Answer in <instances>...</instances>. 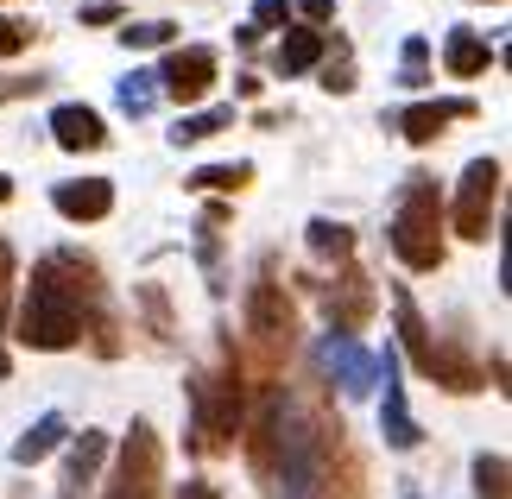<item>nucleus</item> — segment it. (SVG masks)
I'll list each match as a JSON object with an SVG mask.
<instances>
[{"label": "nucleus", "instance_id": "nucleus-11", "mask_svg": "<svg viewBox=\"0 0 512 499\" xmlns=\"http://www.w3.org/2000/svg\"><path fill=\"white\" fill-rule=\"evenodd\" d=\"M456 121H475V102H462V95H449V102H411L405 114H392V133H405L411 146H437Z\"/></svg>", "mask_w": 512, "mask_h": 499}, {"label": "nucleus", "instance_id": "nucleus-36", "mask_svg": "<svg viewBox=\"0 0 512 499\" xmlns=\"http://www.w3.org/2000/svg\"><path fill=\"white\" fill-rule=\"evenodd\" d=\"M411 499H424V493H411Z\"/></svg>", "mask_w": 512, "mask_h": 499}, {"label": "nucleus", "instance_id": "nucleus-23", "mask_svg": "<svg viewBox=\"0 0 512 499\" xmlns=\"http://www.w3.org/2000/svg\"><path fill=\"white\" fill-rule=\"evenodd\" d=\"M323 89L329 95H348L354 89V45H348V38H329V51H323Z\"/></svg>", "mask_w": 512, "mask_h": 499}, {"label": "nucleus", "instance_id": "nucleus-26", "mask_svg": "<svg viewBox=\"0 0 512 499\" xmlns=\"http://www.w3.org/2000/svg\"><path fill=\"white\" fill-rule=\"evenodd\" d=\"M13 285H19V259H13V247L0 241V335H7V310H13ZM7 348H0V379H7Z\"/></svg>", "mask_w": 512, "mask_h": 499}, {"label": "nucleus", "instance_id": "nucleus-10", "mask_svg": "<svg viewBox=\"0 0 512 499\" xmlns=\"http://www.w3.org/2000/svg\"><path fill=\"white\" fill-rule=\"evenodd\" d=\"M317 367L336 379L348 398H361V392L380 386V354L361 348L354 335H323V342H317Z\"/></svg>", "mask_w": 512, "mask_h": 499}, {"label": "nucleus", "instance_id": "nucleus-5", "mask_svg": "<svg viewBox=\"0 0 512 499\" xmlns=\"http://www.w3.org/2000/svg\"><path fill=\"white\" fill-rule=\"evenodd\" d=\"M399 266L411 272H437L443 266V196L430 171H411L399 184V203H392V228H386Z\"/></svg>", "mask_w": 512, "mask_h": 499}, {"label": "nucleus", "instance_id": "nucleus-14", "mask_svg": "<svg viewBox=\"0 0 512 499\" xmlns=\"http://www.w3.org/2000/svg\"><path fill=\"white\" fill-rule=\"evenodd\" d=\"M51 203L64 222H102V215L114 209V184L108 177H76V184H57Z\"/></svg>", "mask_w": 512, "mask_h": 499}, {"label": "nucleus", "instance_id": "nucleus-21", "mask_svg": "<svg viewBox=\"0 0 512 499\" xmlns=\"http://www.w3.org/2000/svg\"><path fill=\"white\" fill-rule=\"evenodd\" d=\"M304 241L317 259H336V266H348V253H354V228L348 222H329V215H317V222L304 228Z\"/></svg>", "mask_w": 512, "mask_h": 499}, {"label": "nucleus", "instance_id": "nucleus-4", "mask_svg": "<svg viewBox=\"0 0 512 499\" xmlns=\"http://www.w3.org/2000/svg\"><path fill=\"white\" fill-rule=\"evenodd\" d=\"M291 348H298V304H291V291L279 285V266L260 259V272H253V285H247V354H253V367H260V386L279 379Z\"/></svg>", "mask_w": 512, "mask_h": 499}, {"label": "nucleus", "instance_id": "nucleus-9", "mask_svg": "<svg viewBox=\"0 0 512 499\" xmlns=\"http://www.w3.org/2000/svg\"><path fill=\"white\" fill-rule=\"evenodd\" d=\"M215 76H222V57H215L209 45H184V51H171V57H165L159 89L171 95L177 108H196V102H203V95L215 89Z\"/></svg>", "mask_w": 512, "mask_h": 499}, {"label": "nucleus", "instance_id": "nucleus-1", "mask_svg": "<svg viewBox=\"0 0 512 499\" xmlns=\"http://www.w3.org/2000/svg\"><path fill=\"white\" fill-rule=\"evenodd\" d=\"M247 462L272 499H367V468L323 386H260Z\"/></svg>", "mask_w": 512, "mask_h": 499}, {"label": "nucleus", "instance_id": "nucleus-17", "mask_svg": "<svg viewBox=\"0 0 512 499\" xmlns=\"http://www.w3.org/2000/svg\"><path fill=\"white\" fill-rule=\"evenodd\" d=\"M323 51H329V32H285V45L272 51V64H279V76H304V70L323 64Z\"/></svg>", "mask_w": 512, "mask_h": 499}, {"label": "nucleus", "instance_id": "nucleus-31", "mask_svg": "<svg viewBox=\"0 0 512 499\" xmlns=\"http://www.w3.org/2000/svg\"><path fill=\"white\" fill-rule=\"evenodd\" d=\"M291 7L285 0H253V32H266V26H285Z\"/></svg>", "mask_w": 512, "mask_h": 499}, {"label": "nucleus", "instance_id": "nucleus-20", "mask_svg": "<svg viewBox=\"0 0 512 499\" xmlns=\"http://www.w3.org/2000/svg\"><path fill=\"white\" fill-rule=\"evenodd\" d=\"M64 436H70V424H64V417H57V411H45V417H38V424H32V430H26V436H19V443H13V462H19V468L45 462V455H51L57 443H64Z\"/></svg>", "mask_w": 512, "mask_h": 499}, {"label": "nucleus", "instance_id": "nucleus-29", "mask_svg": "<svg viewBox=\"0 0 512 499\" xmlns=\"http://www.w3.org/2000/svg\"><path fill=\"white\" fill-rule=\"evenodd\" d=\"M133 297H140V310H146V329L159 335V342H171V304H165V291L159 285H140Z\"/></svg>", "mask_w": 512, "mask_h": 499}, {"label": "nucleus", "instance_id": "nucleus-33", "mask_svg": "<svg viewBox=\"0 0 512 499\" xmlns=\"http://www.w3.org/2000/svg\"><path fill=\"white\" fill-rule=\"evenodd\" d=\"M121 19V7L114 0H95V7H83V26H114Z\"/></svg>", "mask_w": 512, "mask_h": 499}, {"label": "nucleus", "instance_id": "nucleus-24", "mask_svg": "<svg viewBox=\"0 0 512 499\" xmlns=\"http://www.w3.org/2000/svg\"><path fill=\"white\" fill-rule=\"evenodd\" d=\"M468 474H475V499H512V468H506V455H475V468H468Z\"/></svg>", "mask_w": 512, "mask_h": 499}, {"label": "nucleus", "instance_id": "nucleus-16", "mask_svg": "<svg viewBox=\"0 0 512 499\" xmlns=\"http://www.w3.org/2000/svg\"><path fill=\"white\" fill-rule=\"evenodd\" d=\"M392 316H399V342H405V354H411V367L430 379V361H437V335H430V323L418 316L411 291H392Z\"/></svg>", "mask_w": 512, "mask_h": 499}, {"label": "nucleus", "instance_id": "nucleus-27", "mask_svg": "<svg viewBox=\"0 0 512 499\" xmlns=\"http://www.w3.org/2000/svg\"><path fill=\"white\" fill-rule=\"evenodd\" d=\"M171 19H127V26H121V45L127 51H152V45H171Z\"/></svg>", "mask_w": 512, "mask_h": 499}, {"label": "nucleus", "instance_id": "nucleus-32", "mask_svg": "<svg viewBox=\"0 0 512 499\" xmlns=\"http://www.w3.org/2000/svg\"><path fill=\"white\" fill-rule=\"evenodd\" d=\"M329 13H336L329 0H298V19H304L310 32H323V26H329Z\"/></svg>", "mask_w": 512, "mask_h": 499}, {"label": "nucleus", "instance_id": "nucleus-8", "mask_svg": "<svg viewBox=\"0 0 512 499\" xmlns=\"http://www.w3.org/2000/svg\"><path fill=\"white\" fill-rule=\"evenodd\" d=\"M323 291V316H329V335H361L373 323V304H380V291H373V278L361 266H342Z\"/></svg>", "mask_w": 512, "mask_h": 499}, {"label": "nucleus", "instance_id": "nucleus-30", "mask_svg": "<svg viewBox=\"0 0 512 499\" xmlns=\"http://www.w3.org/2000/svg\"><path fill=\"white\" fill-rule=\"evenodd\" d=\"M26 45H32V26H26V19H7V13H0V57H19Z\"/></svg>", "mask_w": 512, "mask_h": 499}, {"label": "nucleus", "instance_id": "nucleus-22", "mask_svg": "<svg viewBox=\"0 0 512 499\" xmlns=\"http://www.w3.org/2000/svg\"><path fill=\"white\" fill-rule=\"evenodd\" d=\"M228 127H234V108H203V114H177V127H171V146H203V139L228 133Z\"/></svg>", "mask_w": 512, "mask_h": 499}, {"label": "nucleus", "instance_id": "nucleus-15", "mask_svg": "<svg viewBox=\"0 0 512 499\" xmlns=\"http://www.w3.org/2000/svg\"><path fill=\"white\" fill-rule=\"evenodd\" d=\"M102 455H108V436L102 430H83L70 443V455H64V481H57V499H83L89 487H95V468H102Z\"/></svg>", "mask_w": 512, "mask_h": 499}, {"label": "nucleus", "instance_id": "nucleus-6", "mask_svg": "<svg viewBox=\"0 0 512 499\" xmlns=\"http://www.w3.org/2000/svg\"><path fill=\"white\" fill-rule=\"evenodd\" d=\"M159 487H165V443H159V430H152L146 417H133L102 499H159Z\"/></svg>", "mask_w": 512, "mask_h": 499}, {"label": "nucleus", "instance_id": "nucleus-28", "mask_svg": "<svg viewBox=\"0 0 512 499\" xmlns=\"http://www.w3.org/2000/svg\"><path fill=\"white\" fill-rule=\"evenodd\" d=\"M399 83H405V89H424V83H430V45H424L418 32L405 38V64H399Z\"/></svg>", "mask_w": 512, "mask_h": 499}, {"label": "nucleus", "instance_id": "nucleus-3", "mask_svg": "<svg viewBox=\"0 0 512 499\" xmlns=\"http://www.w3.org/2000/svg\"><path fill=\"white\" fill-rule=\"evenodd\" d=\"M190 424H196V449L203 455H228L234 436L247 430V367L241 348H222V361L209 373L190 379Z\"/></svg>", "mask_w": 512, "mask_h": 499}, {"label": "nucleus", "instance_id": "nucleus-13", "mask_svg": "<svg viewBox=\"0 0 512 499\" xmlns=\"http://www.w3.org/2000/svg\"><path fill=\"white\" fill-rule=\"evenodd\" d=\"M51 139L64 152H102L108 146V127H102V114H95V108L64 102V108H51Z\"/></svg>", "mask_w": 512, "mask_h": 499}, {"label": "nucleus", "instance_id": "nucleus-18", "mask_svg": "<svg viewBox=\"0 0 512 499\" xmlns=\"http://www.w3.org/2000/svg\"><path fill=\"white\" fill-rule=\"evenodd\" d=\"M443 64H449V76H481L487 64H494V51H487L481 32L456 26V32H449V45H443Z\"/></svg>", "mask_w": 512, "mask_h": 499}, {"label": "nucleus", "instance_id": "nucleus-12", "mask_svg": "<svg viewBox=\"0 0 512 499\" xmlns=\"http://www.w3.org/2000/svg\"><path fill=\"white\" fill-rule=\"evenodd\" d=\"M380 386H386V405H380V430H386V449H418L424 443V430H418V417H411L405 405V386H399V354H380Z\"/></svg>", "mask_w": 512, "mask_h": 499}, {"label": "nucleus", "instance_id": "nucleus-35", "mask_svg": "<svg viewBox=\"0 0 512 499\" xmlns=\"http://www.w3.org/2000/svg\"><path fill=\"white\" fill-rule=\"evenodd\" d=\"M0 203H13V177H0Z\"/></svg>", "mask_w": 512, "mask_h": 499}, {"label": "nucleus", "instance_id": "nucleus-25", "mask_svg": "<svg viewBox=\"0 0 512 499\" xmlns=\"http://www.w3.org/2000/svg\"><path fill=\"white\" fill-rule=\"evenodd\" d=\"M152 102H159V76L152 70H133L127 83H121V114H133V121H146Z\"/></svg>", "mask_w": 512, "mask_h": 499}, {"label": "nucleus", "instance_id": "nucleus-7", "mask_svg": "<svg viewBox=\"0 0 512 499\" xmlns=\"http://www.w3.org/2000/svg\"><path fill=\"white\" fill-rule=\"evenodd\" d=\"M500 177H506V165H500V158H468V171H462V190H456V209H449V222H456V234H462V241H487V234H494Z\"/></svg>", "mask_w": 512, "mask_h": 499}, {"label": "nucleus", "instance_id": "nucleus-34", "mask_svg": "<svg viewBox=\"0 0 512 499\" xmlns=\"http://www.w3.org/2000/svg\"><path fill=\"white\" fill-rule=\"evenodd\" d=\"M177 499H222V493H215L209 481H184V487H177Z\"/></svg>", "mask_w": 512, "mask_h": 499}, {"label": "nucleus", "instance_id": "nucleus-2", "mask_svg": "<svg viewBox=\"0 0 512 499\" xmlns=\"http://www.w3.org/2000/svg\"><path fill=\"white\" fill-rule=\"evenodd\" d=\"M13 335L38 354H64V348L83 342V335H95V354L114 361V354H121V323H114V310H108L102 266L76 247L45 253L32 266V285H26Z\"/></svg>", "mask_w": 512, "mask_h": 499}, {"label": "nucleus", "instance_id": "nucleus-19", "mask_svg": "<svg viewBox=\"0 0 512 499\" xmlns=\"http://www.w3.org/2000/svg\"><path fill=\"white\" fill-rule=\"evenodd\" d=\"M184 184L203 190V196H241L253 184V165H247V158H234V165H196Z\"/></svg>", "mask_w": 512, "mask_h": 499}]
</instances>
